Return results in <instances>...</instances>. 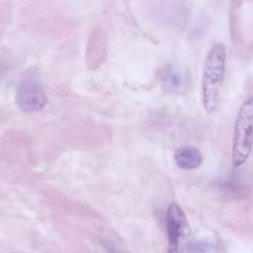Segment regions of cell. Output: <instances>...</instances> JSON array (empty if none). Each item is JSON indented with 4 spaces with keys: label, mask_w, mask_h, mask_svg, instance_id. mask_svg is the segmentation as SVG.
<instances>
[{
    "label": "cell",
    "mask_w": 253,
    "mask_h": 253,
    "mask_svg": "<svg viewBox=\"0 0 253 253\" xmlns=\"http://www.w3.org/2000/svg\"><path fill=\"white\" fill-rule=\"evenodd\" d=\"M46 103V97L42 88L35 81L22 83L17 93V104L25 112L42 110Z\"/></svg>",
    "instance_id": "4"
},
{
    "label": "cell",
    "mask_w": 253,
    "mask_h": 253,
    "mask_svg": "<svg viewBox=\"0 0 253 253\" xmlns=\"http://www.w3.org/2000/svg\"><path fill=\"white\" fill-rule=\"evenodd\" d=\"M232 165L242 167L253 150V97H247L236 115L232 137Z\"/></svg>",
    "instance_id": "2"
},
{
    "label": "cell",
    "mask_w": 253,
    "mask_h": 253,
    "mask_svg": "<svg viewBox=\"0 0 253 253\" xmlns=\"http://www.w3.org/2000/svg\"><path fill=\"white\" fill-rule=\"evenodd\" d=\"M176 165L183 170L197 169L203 163L201 151L193 146H181L174 153Z\"/></svg>",
    "instance_id": "5"
},
{
    "label": "cell",
    "mask_w": 253,
    "mask_h": 253,
    "mask_svg": "<svg viewBox=\"0 0 253 253\" xmlns=\"http://www.w3.org/2000/svg\"><path fill=\"white\" fill-rule=\"evenodd\" d=\"M166 82L170 88L177 89L183 84V79L180 73H178L176 70H171L166 76Z\"/></svg>",
    "instance_id": "6"
},
{
    "label": "cell",
    "mask_w": 253,
    "mask_h": 253,
    "mask_svg": "<svg viewBox=\"0 0 253 253\" xmlns=\"http://www.w3.org/2000/svg\"><path fill=\"white\" fill-rule=\"evenodd\" d=\"M225 60L226 50L219 42L210 49L206 57L202 78V102L208 114H212L217 109L225 73Z\"/></svg>",
    "instance_id": "1"
},
{
    "label": "cell",
    "mask_w": 253,
    "mask_h": 253,
    "mask_svg": "<svg viewBox=\"0 0 253 253\" xmlns=\"http://www.w3.org/2000/svg\"><path fill=\"white\" fill-rule=\"evenodd\" d=\"M166 227L171 251H176L181 238L191 233L187 216L177 203H171L166 213Z\"/></svg>",
    "instance_id": "3"
}]
</instances>
